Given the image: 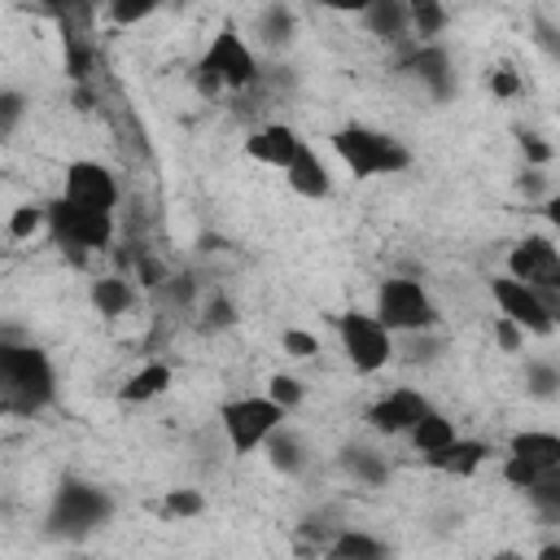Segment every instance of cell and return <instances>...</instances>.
<instances>
[{
    "label": "cell",
    "mask_w": 560,
    "mask_h": 560,
    "mask_svg": "<svg viewBox=\"0 0 560 560\" xmlns=\"http://www.w3.org/2000/svg\"><path fill=\"white\" fill-rule=\"evenodd\" d=\"M0 385H4V407L9 411H35L52 398V363L35 346H0Z\"/></svg>",
    "instance_id": "6da1fadb"
},
{
    "label": "cell",
    "mask_w": 560,
    "mask_h": 560,
    "mask_svg": "<svg viewBox=\"0 0 560 560\" xmlns=\"http://www.w3.org/2000/svg\"><path fill=\"white\" fill-rule=\"evenodd\" d=\"M258 79V57L254 48L241 39V31L232 22L219 26V35L210 39L206 57L197 61V92L214 96L219 88H249Z\"/></svg>",
    "instance_id": "7a4b0ae2"
},
{
    "label": "cell",
    "mask_w": 560,
    "mask_h": 560,
    "mask_svg": "<svg viewBox=\"0 0 560 560\" xmlns=\"http://www.w3.org/2000/svg\"><path fill=\"white\" fill-rule=\"evenodd\" d=\"M332 153L350 166L354 179L394 175V171H402V166L411 162V153H407L398 140H389V136H381V131H372V127H363V122L337 127V131H332Z\"/></svg>",
    "instance_id": "3957f363"
},
{
    "label": "cell",
    "mask_w": 560,
    "mask_h": 560,
    "mask_svg": "<svg viewBox=\"0 0 560 560\" xmlns=\"http://www.w3.org/2000/svg\"><path fill=\"white\" fill-rule=\"evenodd\" d=\"M284 416H289V411H284L271 394H249V398H232V402L219 407V424H223L228 446H232L236 455L267 446V438L284 424Z\"/></svg>",
    "instance_id": "277c9868"
},
{
    "label": "cell",
    "mask_w": 560,
    "mask_h": 560,
    "mask_svg": "<svg viewBox=\"0 0 560 560\" xmlns=\"http://www.w3.org/2000/svg\"><path fill=\"white\" fill-rule=\"evenodd\" d=\"M376 319L389 332H424L438 324V306L420 280L394 276V280H381L376 289Z\"/></svg>",
    "instance_id": "5b68a950"
},
{
    "label": "cell",
    "mask_w": 560,
    "mask_h": 560,
    "mask_svg": "<svg viewBox=\"0 0 560 560\" xmlns=\"http://www.w3.org/2000/svg\"><path fill=\"white\" fill-rule=\"evenodd\" d=\"M337 337H341L346 363L354 372H363V376L381 372L394 359V332L376 319V311H346L337 319Z\"/></svg>",
    "instance_id": "8992f818"
},
{
    "label": "cell",
    "mask_w": 560,
    "mask_h": 560,
    "mask_svg": "<svg viewBox=\"0 0 560 560\" xmlns=\"http://www.w3.org/2000/svg\"><path fill=\"white\" fill-rule=\"evenodd\" d=\"M48 228L61 245L105 249L109 236H114V210H88V206H74L66 197H57V201H48Z\"/></svg>",
    "instance_id": "52a82bcc"
},
{
    "label": "cell",
    "mask_w": 560,
    "mask_h": 560,
    "mask_svg": "<svg viewBox=\"0 0 560 560\" xmlns=\"http://www.w3.org/2000/svg\"><path fill=\"white\" fill-rule=\"evenodd\" d=\"M490 298L499 302V315L516 319L525 332H534V337L556 332V319H551V311H547V302H542V293L534 284H525L516 276H494L490 280Z\"/></svg>",
    "instance_id": "ba28073f"
},
{
    "label": "cell",
    "mask_w": 560,
    "mask_h": 560,
    "mask_svg": "<svg viewBox=\"0 0 560 560\" xmlns=\"http://www.w3.org/2000/svg\"><path fill=\"white\" fill-rule=\"evenodd\" d=\"M109 516V499L96 490V486H83V481H66L52 499V512H48V525L52 529H70V534H83L92 525H101Z\"/></svg>",
    "instance_id": "9c48e42d"
},
{
    "label": "cell",
    "mask_w": 560,
    "mask_h": 560,
    "mask_svg": "<svg viewBox=\"0 0 560 560\" xmlns=\"http://www.w3.org/2000/svg\"><path fill=\"white\" fill-rule=\"evenodd\" d=\"M61 197L74 206H88V210H114L118 206V179L101 162L79 158L61 175Z\"/></svg>",
    "instance_id": "30bf717a"
},
{
    "label": "cell",
    "mask_w": 560,
    "mask_h": 560,
    "mask_svg": "<svg viewBox=\"0 0 560 560\" xmlns=\"http://www.w3.org/2000/svg\"><path fill=\"white\" fill-rule=\"evenodd\" d=\"M508 276L534 289H560V249L547 236H525L508 249Z\"/></svg>",
    "instance_id": "8fae6325"
},
{
    "label": "cell",
    "mask_w": 560,
    "mask_h": 560,
    "mask_svg": "<svg viewBox=\"0 0 560 560\" xmlns=\"http://www.w3.org/2000/svg\"><path fill=\"white\" fill-rule=\"evenodd\" d=\"M424 411H429V398L420 389H389L368 407V424L385 438H398V433H411Z\"/></svg>",
    "instance_id": "7c38bea8"
},
{
    "label": "cell",
    "mask_w": 560,
    "mask_h": 560,
    "mask_svg": "<svg viewBox=\"0 0 560 560\" xmlns=\"http://www.w3.org/2000/svg\"><path fill=\"white\" fill-rule=\"evenodd\" d=\"M302 144H306V140H302L289 122H267V127H258V131L245 140V153H249L254 162H262V166L284 171V166L298 158Z\"/></svg>",
    "instance_id": "4fadbf2b"
},
{
    "label": "cell",
    "mask_w": 560,
    "mask_h": 560,
    "mask_svg": "<svg viewBox=\"0 0 560 560\" xmlns=\"http://www.w3.org/2000/svg\"><path fill=\"white\" fill-rule=\"evenodd\" d=\"M284 179H289V188H293L298 197H311V201H319V197L332 192V175H328V166L315 158L311 144L298 149V158L284 166Z\"/></svg>",
    "instance_id": "5bb4252c"
},
{
    "label": "cell",
    "mask_w": 560,
    "mask_h": 560,
    "mask_svg": "<svg viewBox=\"0 0 560 560\" xmlns=\"http://www.w3.org/2000/svg\"><path fill=\"white\" fill-rule=\"evenodd\" d=\"M407 70H411L420 83H429L433 96H446V92H451V57H446V48L420 44V48L407 57Z\"/></svg>",
    "instance_id": "9a60e30c"
},
{
    "label": "cell",
    "mask_w": 560,
    "mask_h": 560,
    "mask_svg": "<svg viewBox=\"0 0 560 560\" xmlns=\"http://www.w3.org/2000/svg\"><path fill=\"white\" fill-rule=\"evenodd\" d=\"M486 459H490V446H486V442H472V438H455L446 451L429 455V464H433L438 472H451V477H472Z\"/></svg>",
    "instance_id": "2e32d148"
},
{
    "label": "cell",
    "mask_w": 560,
    "mask_h": 560,
    "mask_svg": "<svg viewBox=\"0 0 560 560\" xmlns=\"http://www.w3.org/2000/svg\"><path fill=\"white\" fill-rule=\"evenodd\" d=\"M508 451H512V455H521V459H529V464H534V468H542V472L560 468V433L525 429V433H512Z\"/></svg>",
    "instance_id": "e0dca14e"
},
{
    "label": "cell",
    "mask_w": 560,
    "mask_h": 560,
    "mask_svg": "<svg viewBox=\"0 0 560 560\" xmlns=\"http://www.w3.org/2000/svg\"><path fill=\"white\" fill-rule=\"evenodd\" d=\"M359 18H363V26H368L372 35H381V39H402V35L411 31V9H407V0H372Z\"/></svg>",
    "instance_id": "ac0fdd59"
},
{
    "label": "cell",
    "mask_w": 560,
    "mask_h": 560,
    "mask_svg": "<svg viewBox=\"0 0 560 560\" xmlns=\"http://www.w3.org/2000/svg\"><path fill=\"white\" fill-rule=\"evenodd\" d=\"M407 438H411V446H416V451L429 459V455L446 451V446H451L459 433H455V420H451V416H442V411H433V407H429V411L416 420V429H411Z\"/></svg>",
    "instance_id": "d6986e66"
},
{
    "label": "cell",
    "mask_w": 560,
    "mask_h": 560,
    "mask_svg": "<svg viewBox=\"0 0 560 560\" xmlns=\"http://www.w3.org/2000/svg\"><path fill=\"white\" fill-rule=\"evenodd\" d=\"M166 385H171V368H166V363H144L140 372L127 376V385L118 389V398H122V402H149V398H158Z\"/></svg>",
    "instance_id": "ffe728a7"
},
{
    "label": "cell",
    "mask_w": 560,
    "mask_h": 560,
    "mask_svg": "<svg viewBox=\"0 0 560 560\" xmlns=\"http://www.w3.org/2000/svg\"><path fill=\"white\" fill-rule=\"evenodd\" d=\"M267 459H271V468H280V472H302L306 468V455H302V442L280 424L271 438H267Z\"/></svg>",
    "instance_id": "44dd1931"
},
{
    "label": "cell",
    "mask_w": 560,
    "mask_h": 560,
    "mask_svg": "<svg viewBox=\"0 0 560 560\" xmlns=\"http://www.w3.org/2000/svg\"><path fill=\"white\" fill-rule=\"evenodd\" d=\"M407 9H411V31H416L424 44H429L433 35H442L446 22H451L446 0H407Z\"/></svg>",
    "instance_id": "7402d4cb"
},
{
    "label": "cell",
    "mask_w": 560,
    "mask_h": 560,
    "mask_svg": "<svg viewBox=\"0 0 560 560\" xmlns=\"http://www.w3.org/2000/svg\"><path fill=\"white\" fill-rule=\"evenodd\" d=\"M529 503H534V512L542 516V521H551V525H560V468H551V472H542L529 490Z\"/></svg>",
    "instance_id": "603a6c76"
},
{
    "label": "cell",
    "mask_w": 560,
    "mask_h": 560,
    "mask_svg": "<svg viewBox=\"0 0 560 560\" xmlns=\"http://www.w3.org/2000/svg\"><path fill=\"white\" fill-rule=\"evenodd\" d=\"M385 547L376 542V538H368V534H354V529H341L332 542H328V556H337V560H376Z\"/></svg>",
    "instance_id": "cb8c5ba5"
},
{
    "label": "cell",
    "mask_w": 560,
    "mask_h": 560,
    "mask_svg": "<svg viewBox=\"0 0 560 560\" xmlns=\"http://www.w3.org/2000/svg\"><path fill=\"white\" fill-rule=\"evenodd\" d=\"M92 306H96L101 315H122V311L131 306V289H127L122 280H96V284H92Z\"/></svg>",
    "instance_id": "d4e9b609"
},
{
    "label": "cell",
    "mask_w": 560,
    "mask_h": 560,
    "mask_svg": "<svg viewBox=\"0 0 560 560\" xmlns=\"http://www.w3.org/2000/svg\"><path fill=\"white\" fill-rule=\"evenodd\" d=\"M258 35L267 39V44H284L289 35H293V13H289V4H267L262 9V18H258Z\"/></svg>",
    "instance_id": "484cf974"
},
{
    "label": "cell",
    "mask_w": 560,
    "mask_h": 560,
    "mask_svg": "<svg viewBox=\"0 0 560 560\" xmlns=\"http://www.w3.org/2000/svg\"><path fill=\"white\" fill-rule=\"evenodd\" d=\"M525 385H529V394L551 398V394H560V368L547 363V359H529L525 363Z\"/></svg>",
    "instance_id": "4316f807"
},
{
    "label": "cell",
    "mask_w": 560,
    "mask_h": 560,
    "mask_svg": "<svg viewBox=\"0 0 560 560\" xmlns=\"http://www.w3.org/2000/svg\"><path fill=\"white\" fill-rule=\"evenodd\" d=\"M44 223H48V206L26 201V206H18V210L9 214V236H13V241H26V236H35V228H44Z\"/></svg>",
    "instance_id": "83f0119b"
},
{
    "label": "cell",
    "mask_w": 560,
    "mask_h": 560,
    "mask_svg": "<svg viewBox=\"0 0 560 560\" xmlns=\"http://www.w3.org/2000/svg\"><path fill=\"white\" fill-rule=\"evenodd\" d=\"M158 4H162V0H105V13H109V22H118V26H136V22H144L149 13H158Z\"/></svg>",
    "instance_id": "f1b7e54d"
},
{
    "label": "cell",
    "mask_w": 560,
    "mask_h": 560,
    "mask_svg": "<svg viewBox=\"0 0 560 560\" xmlns=\"http://www.w3.org/2000/svg\"><path fill=\"white\" fill-rule=\"evenodd\" d=\"M341 464H346V468H350L354 477H363V481H372V486H376V481H385V464H381V459H376L372 451H363V446H354V451H346V459H341Z\"/></svg>",
    "instance_id": "f546056e"
},
{
    "label": "cell",
    "mask_w": 560,
    "mask_h": 560,
    "mask_svg": "<svg viewBox=\"0 0 560 560\" xmlns=\"http://www.w3.org/2000/svg\"><path fill=\"white\" fill-rule=\"evenodd\" d=\"M538 477H542V468H534L529 459H521V455L508 451V459H503V481H508L512 490H529Z\"/></svg>",
    "instance_id": "4dcf8cb0"
},
{
    "label": "cell",
    "mask_w": 560,
    "mask_h": 560,
    "mask_svg": "<svg viewBox=\"0 0 560 560\" xmlns=\"http://www.w3.org/2000/svg\"><path fill=\"white\" fill-rule=\"evenodd\" d=\"M280 346H284L289 359H311V354L319 350V337L306 332V328H284V332H280Z\"/></svg>",
    "instance_id": "1f68e13d"
},
{
    "label": "cell",
    "mask_w": 560,
    "mask_h": 560,
    "mask_svg": "<svg viewBox=\"0 0 560 560\" xmlns=\"http://www.w3.org/2000/svg\"><path fill=\"white\" fill-rule=\"evenodd\" d=\"M267 394H271L284 411H293V407L302 402V381H298V376H280V372H276V376L267 381Z\"/></svg>",
    "instance_id": "d6a6232c"
},
{
    "label": "cell",
    "mask_w": 560,
    "mask_h": 560,
    "mask_svg": "<svg viewBox=\"0 0 560 560\" xmlns=\"http://www.w3.org/2000/svg\"><path fill=\"white\" fill-rule=\"evenodd\" d=\"M206 503H201V494L197 490H171L166 494V503H162V512L166 516H197Z\"/></svg>",
    "instance_id": "836d02e7"
},
{
    "label": "cell",
    "mask_w": 560,
    "mask_h": 560,
    "mask_svg": "<svg viewBox=\"0 0 560 560\" xmlns=\"http://www.w3.org/2000/svg\"><path fill=\"white\" fill-rule=\"evenodd\" d=\"M494 341H499V350H508V354H516V350L525 346V328H521L516 319H508V315H499V319H494Z\"/></svg>",
    "instance_id": "e575fe53"
},
{
    "label": "cell",
    "mask_w": 560,
    "mask_h": 560,
    "mask_svg": "<svg viewBox=\"0 0 560 560\" xmlns=\"http://www.w3.org/2000/svg\"><path fill=\"white\" fill-rule=\"evenodd\" d=\"M534 44H538L551 61H560V26H551L542 13H534Z\"/></svg>",
    "instance_id": "d590c367"
},
{
    "label": "cell",
    "mask_w": 560,
    "mask_h": 560,
    "mask_svg": "<svg viewBox=\"0 0 560 560\" xmlns=\"http://www.w3.org/2000/svg\"><path fill=\"white\" fill-rule=\"evenodd\" d=\"M18 118H22V92H4L0 96V127H4V136H13V127H18Z\"/></svg>",
    "instance_id": "8d00e7d4"
},
{
    "label": "cell",
    "mask_w": 560,
    "mask_h": 560,
    "mask_svg": "<svg viewBox=\"0 0 560 560\" xmlns=\"http://www.w3.org/2000/svg\"><path fill=\"white\" fill-rule=\"evenodd\" d=\"M490 92H494V96H516V92H521V79H516L512 70H494V74H490Z\"/></svg>",
    "instance_id": "74e56055"
},
{
    "label": "cell",
    "mask_w": 560,
    "mask_h": 560,
    "mask_svg": "<svg viewBox=\"0 0 560 560\" xmlns=\"http://www.w3.org/2000/svg\"><path fill=\"white\" fill-rule=\"evenodd\" d=\"M319 9H328V13H363L372 0H315Z\"/></svg>",
    "instance_id": "f35d334b"
},
{
    "label": "cell",
    "mask_w": 560,
    "mask_h": 560,
    "mask_svg": "<svg viewBox=\"0 0 560 560\" xmlns=\"http://www.w3.org/2000/svg\"><path fill=\"white\" fill-rule=\"evenodd\" d=\"M521 144H525V158H529V162H547V158H551V149H547L538 136H525Z\"/></svg>",
    "instance_id": "ab89813d"
},
{
    "label": "cell",
    "mask_w": 560,
    "mask_h": 560,
    "mask_svg": "<svg viewBox=\"0 0 560 560\" xmlns=\"http://www.w3.org/2000/svg\"><path fill=\"white\" fill-rule=\"evenodd\" d=\"M210 324H232V306H228L223 298H219V302L210 306Z\"/></svg>",
    "instance_id": "60d3db41"
},
{
    "label": "cell",
    "mask_w": 560,
    "mask_h": 560,
    "mask_svg": "<svg viewBox=\"0 0 560 560\" xmlns=\"http://www.w3.org/2000/svg\"><path fill=\"white\" fill-rule=\"evenodd\" d=\"M542 214H547V223L560 232V192L556 197H547V206H542Z\"/></svg>",
    "instance_id": "b9f144b4"
}]
</instances>
